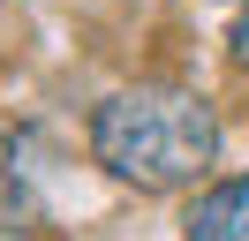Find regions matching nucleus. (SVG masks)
<instances>
[{
  "label": "nucleus",
  "mask_w": 249,
  "mask_h": 241,
  "mask_svg": "<svg viewBox=\"0 0 249 241\" xmlns=\"http://www.w3.org/2000/svg\"><path fill=\"white\" fill-rule=\"evenodd\" d=\"M212 151H219V113L174 83L113 90L91 113V158L128 189H181L212 166Z\"/></svg>",
  "instance_id": "obj_1"
},
{
  "label": "nucleus",
  "mask_w": 249,
  "mask_h": 241,
  "mask_svg": "<svg viewBox=\"0 0 249 241\" xmlns=\"http://www.w3.org/2000/svg\"><path fill=\"white\" fill-rule=\"evenodd\" d=\"M181 234H189V241H249V173H234V181H219V189H204L196 204H189Z\"/></svg>",
  "instance_id": "obj_2"
},
{
  "label": "nucleus",
  "mask_w": 249,
  "mask_h": 241,
  "mask_svg": "<svg viewBox=\"0 0 249 241\" xmlns=\"http://www.w3.org/2000/svg\"><path fill=\"white\" fill-rule=\"evenodd\" d=\"M23 234H31V196H16V204L0 196V241H23Z\"/></svg>",
  "instance_id": "obj_3"
},
{
  "label": "nucleus",
  "mask_w": 249,
  "mask_h": 241,
  "mask_svg": "<svg viewBox=\"0 0 249 241\" xmlns=\"http://www.w3.org/2000/svg\"><path fill=\"white\" fill-rule=\"evenodd\" d=\"M234 60H249V8L234 15Z\"/></svg>",
  "instance_id": "obj_4"
}]
</instances>
